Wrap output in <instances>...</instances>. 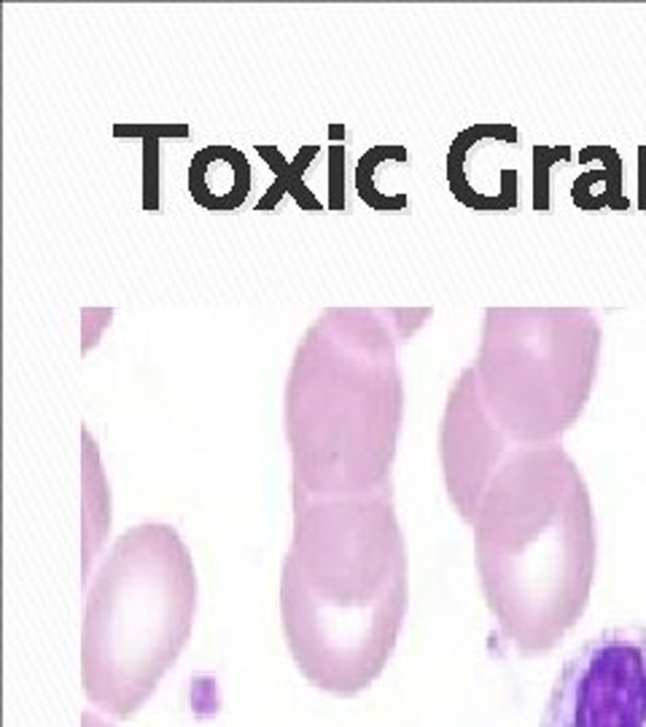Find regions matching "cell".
<instances>
[{
  "mask_svg": "<svg viewBox=\"0 0 646 727\" xmlns=\"http://www.w3.org/2000/svg\"><path fill=\"white\" fill-rule=\"evenodd\" d=\"M407 612V552L391 491L364 499L293 493L280 574L283 630L318 689L356 695L394 654Z\"/></svg>",
  "mask_w": 646,
  "mask_h": 727,
  "instance_id": "1",
  "label": "cell"
},
{
  "mask_svg": "<svg viewBox=\"0 0 646 727\" xmlns=\"http://www.w3.org/2000/svg\"><path fill=\"white\" fill-rule=\"evenodd\" d=\"M485 601L523 654L549 652L584 614L595 577L587 485L560 445L512 450L472 520Z\"/></svg>",
  "mask_w": 646,
  "mask_h": 727,
  "instance_id": "2",
  "label": "cell"
},
{
  "mask_svg": "<svg viewBox=\"0 0 646 727\" xmlns=\"http://www.w3.org/2000/svg\"><path fill=\"white\" fill-rule=\"evenodd\" d=\"M404 389L396 337L378 310H327L285 381L293 493L364 499L391 491Z\"/></svg>",
  "mask_w": 646,
  "mask_h": 727,
  "instance_id": "3",
  "label": "cell"
},
{
  "mask_svg": "<svg viewBox=\"0 0 646 727\" xmlns=\"http://www.w3.org/2000/svg\"><path fill=\"white\" fill-rule=\"evenodd\" d=\"M194 609L197 574L178 531L162 523L124 531L84 603L87 697L116 719L138 711L186 646Z\"/></svg>",
  "mask_w": 646,
  "mask_h": 727,
  "instance_id": "4",
  "label": "cell"
},
{
  "mask_svg": "<svg viewBox=\"0 0 646 727\" xmlns=\"http://www.w3.org/2000/svg\"><path fill=\"white\" fill-rule=\"evenodd\" d=\"M600 355L590 310H485L480 394L512 448L552 445L582 415Z\"/></svg>",
  "mask_w": 646,
  "mask_h": 727,
  "instance_id": "5",
  "label": "cell"
},
{
  "mask_svg": "<svg viewBox=\"0 0 646 727\" xmlns=\"http://www.w3.org/2000/svg\"><path fill=\"white\" fill-rule=\"evenodd\" d=\"M541 727H646V625L587 638L563 663Z\"/></svg>",
  "mask_w": 646,
  "mask_h": 727,
  "instance_id": "6",
  "label": "cell"
},
{
  "mask_svg": "<svg viewBox=\"0 0 646 727\" xmlns=\"http://www.w3.org/2000/svg\"><path fill=\"white\" fill-rule=\"evenodd\" d=\"M517 450L490 421L474 364L463 370L450 391V402L442 421V469L450 501L458 515L472 523L485 496L488 483L504 458Z\"/></svg>",
  "mask_w": 646,
  "mask_h": 727,
  "instance_id": "7",
  "label": "cell"
},
{
  "mask_svg": "<svg viewBox=\"0 0 646 727\" xmlns=\"http://www.w3.org/2000/svg\"><path fill=\"white\" fill-rule=\"evenodd\" d=\"M81 724H84V727H111V724H108L103 716H98V714H84Z\"/></svg>",
  "mask_w": 646,
  "mask_h": 727,
  "instance_id": "8",
  "label": "cell"
}]
</instances>
